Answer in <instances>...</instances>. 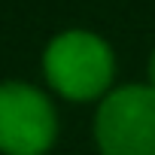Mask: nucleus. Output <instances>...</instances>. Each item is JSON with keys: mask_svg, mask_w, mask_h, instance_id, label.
I'll return each mask as SVG.
<instances>
[{"mask_svg": "<svg viewBox=\"0 0 155 155\" xmlns=\"http://www.w3.org/2000/svg\"><path fill=\"white\" fill-rule=\"evenodd\" d=\"M46 79L70 101L101 97L113 82V52L88 31H67L55 37L43 55Z\"/></svg>", "mask_w": 155, "mask_h": 155, "instance_id": "1", "label": "nucleus"}, {"mask_svg": "<svg viewBox=\"0 0 155 155\" xmlns=\"http://www.w3.org/2000/svg\"><path fill=\"white\" fill-rule=\"evenodd\" d=\"M94 137L104 155H155V88L122 85L101 101Z\"/></svg>", "mask_w": 155, "mask_h": 155, "instance_id": "2", "label": "nucleus"}, {"mask_svg": "<svg viewBox=\"0 0 155 155\" xmlns=\"http://www.w3.org/2000/svg\"><path fill=\"white\" fill-rule=\"evenodd\" d=\"M52 101L25 82L0 85V149L6 155H43L55 140Z\"/></svg>", "mask_w": 155, "mask_h": 155, "instance_id": "3", "label": "nucleus"}, {"mask_svg": "<svg viewBox=\"0 0 155 155\" xmlns=\"http://www.w3.org/2000/svg\"><path fill=\"white\" fill-rule=\"evenodd\" d=\"M149 85L155 88V52H152V58H149Z\"/></svg>", "mask_w": 155, "mask_h": 155, "instance_id": "4", "label": "nucleus"}]
</instances>
